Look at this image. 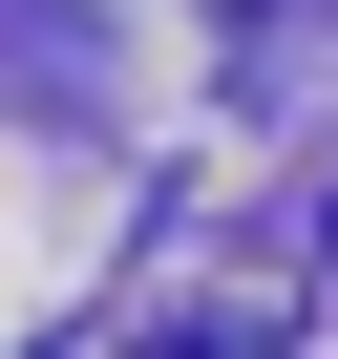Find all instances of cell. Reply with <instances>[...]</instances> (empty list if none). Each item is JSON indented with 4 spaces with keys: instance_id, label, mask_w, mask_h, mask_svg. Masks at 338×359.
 I'll use <instances>...</instances> for the list:
<instances>
[]
</instances>
